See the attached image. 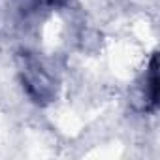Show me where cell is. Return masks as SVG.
<instances>
[{
	"label": "cell",
	"mask_w": 160,
	"mask_h": 160,
	"mask_svg": "<svg viewBox=\"0 0 160 160\" xmlns=\"http://www.w3.org/2000/svg\"><path fill=\"white\" fill-rule=\"evenodd\" d=\"M62 2H64V0H34L36 8H40V6H43V8H57Z\"/></svg>",
	"instance_id": "3957f363"
},
{
	"label": "cell",
	"mask_w": 160,
	"mask_h": 160,
	"mask_svg": "<svg viewBox=\"0 0 160 160\" xmlns=\"http://www.w3.org/2000/svg\"><path fill=\"white\" fill-rule=\"evenodd\" d=\"M156 104H158V64H156V55H152L141 85V108L143 111H154Z\"/></svg>",
	"instance_id": "7a4b0ae2"
},
{
	"label": "cell",
	"mask_w": 160,
	"mask_h": 160,
	"mask_svg": "<svg viewBox=\"0 0 160 160\" xmlns=\"http://www.w3.org/2000/svg\"><path fill=\"white\" fill-rule=\"evenodd\" d=\"M19 75L21 83L27 94L36 102V104H47L55 98L57 94V85L53 75L47 72V68L40 62L30 53L19 55Z\"/></svg>",
	"instance_id": "6da1fadb"
}]
</instances>
